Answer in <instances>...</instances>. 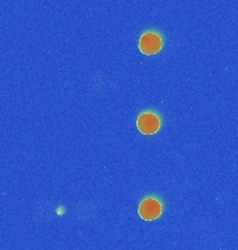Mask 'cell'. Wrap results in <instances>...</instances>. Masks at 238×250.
Wrapping results in <instances>:
<instances>
[{"label":"cell","mask_w":238,"mask_h":250,"mask_svg":"<svg viewBox=\"0 0 238 250\" xmlns=\"http://www.w3.org/2000/svg\"><path fill=\"white\" fill-rule=\"evenodd\" d=\"M162 38L153 32H146L141 36L140 39V50L145 56H152L156 54L162 49Z\"/></svg>","instance_id":"obj_2"},{"label":"cell","mask_w":238,"mask_h":250,"mask_svg":"<svg viewBox=\"0 0 238 250\" xmlns=\"http://www.w3.org/2000/svg\"><path fill=\"white\" fill-rule=\"evenodd\" d=\"M137 126L143 135L156 134L160 128V118L153 113H143L137 120Z\"/></svg>","instance_id":"obj_3"},{"label":"cell","mask_w":238,"mask_h":250,"mask_svg":"<svg viewBox=\"0 0 238 250\" xmlns=\"http://www.w3.org/2000/svg\"><path fill=\"white\" fill-rule=\"evenodd\" d=\"M138 214L145 221H153L162 214V203L155 197H146L138 207Z\"/></svg>","instance_id":"obj_1"}]
</instances>
